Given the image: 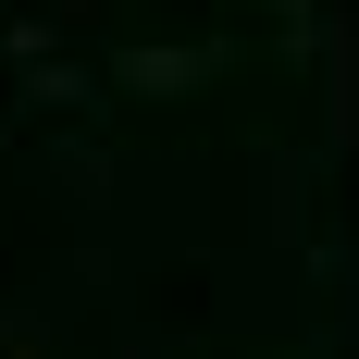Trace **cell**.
<instances>
[{
  "mask_svg": "<svg viewBox=\"0 0 359 359\" xmlns=\"http://www.w3.org/2000/svg\"><path fill=\"white\" fill-rule=\"evenodd\" d=\"M223 62H236L223 37H198V50H124V62H111V87H137V100H174V87H211Z\"/></svg>",
  "mask_w": 359,
  "mask_h": 359,
  "instance_id": "1",
  "label": "cell"
},
{
  "mask_svg": "<svg viewBox=\"0 0 359 359\" xmlns=\"http://www.w3.org/2000/svg\"><path fill=\"white\" fill-rule=\"evenodd\" d=\"M50 174H62V198H74V211H100V198H111V161H100L87 137H62V149H50Z\"/></svg>",
  "mask_w": 359,
  "mask_h": 359,
  "instance_id": "3",
  "label": "cell"
},
{
  "mask_svg": "<svg viewBox=\"0 0 359 359\" xmlns=\"http://www.w3.org/2000/svg\"><path fill=\"white\" fill-rule=\"evenodd\" d=\"M334 323H347V334H359V285H347V310H334Z\"/></svg>",
  "mask_w": 359,
  "mask_h": 359,
  "instance_id": "5",
  "label": "cell"
},
{
  "mask_svg": "<svg viewBox=\"0 0 359 359\" xmlns=\"http://www.w3.org/2000/svg\"><path fill=\"white\" fill-rule=\"evenodd\" d=\"M25 100L62 111V124H100V74H74V62H50V50H37V62H25Z\"/></svg>",
  "mask_w": 359,
  "mask_h": 359,
  "instance_id": "2",
  "label": "cell"
},
{
  "mask_svg": "<svg viewBox=\"0 0 359 359\" xmlns=\"http://www.w3.org/2000/svg\"><path fill=\"white\" fill-rule=\"evenodd\" d=\"M50 347V323H37V310H0V359H37Z\"/></svg>",
  "mask_w": 359,
  "mask_h": 359,
  "instance_id": "4",
  "label": "cell"
}]
</instances>
